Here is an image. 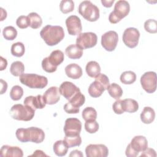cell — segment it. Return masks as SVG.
Returning <instances> with one entry per match:
<instances>
[{
    "label": "cell",
    "mask_w": 157,
    "mask_h": 157,
    "mask_svg": "<svg viewBox=\"0 0 157 157\" xmlns=\"http://www.w3.org/2000/svg\"><path fill=\"white\" fill-rule=\"evenodd\" d=\"M17 139L21 142H32L39 144L45 139L44 131L37 127H29L27 128H18L15 132Z\"/></svg>",
    "instance_id": "cell-1"
},
{
    "label": "cell",
    "mask_w": 157,
    "mask_h": 157,
    "mask_svg": "<svg viewBox=\"0 0 157 157\" xmlns=\"http://www.w3.org/2000/svg\"><path fill=\"white\" fill-rule=\"evenodd\" d=\"M40 37L47 45L53 46L59 43L64 37V32L61 26L50 25L44 26L40 32Z\"/></svg>",
    "instance_id": "cell-2"
},
{
    "label": "cell",
    "mask_w": 157,
    "mask_h": 157,
    "mask_svg": "<svg viewBox=\"0 0 157 157\" xmlns=\"http://www.w3.org/2000/svg\"><path fill=\"white\" fill-rule=\"evenodd\" d=\"M109 83V78L106 75L101 73L99 74L95 77V80L88 87V91L89 94L93 98L101 96L103 92L107 89Z\"/></svg>",
    "instance_id": "cell-3"
},
{
    "label": "cell",
    "mask_w": 157,
    "mask_h": 157,
    "mask_svg": "<svg viewBox=\"0 0 157 157\" xmlns=\"http://www.w3.org/2000/svg\"><path fill=\"white\" fill-rule=\"evenodd\" d=\"M20 82L30 88L42 89L48 84L46 77L36 74H23L20 76Z\"/></svg>",
    "instance_id": "cell-4"
},
{
    "label": "cell",
    "mask_w": 157,
    "mask_h": 157,
    "mask_svg": "<svg viewBox=\"0 0 157 157\" xmlns=\"http://www.w3.org/2000/svg\"><path fill=\"white\" fill-rule=\"evenodd\" d=\"M9 113L12 118L15 120L28 121L33 118L35 110L29 106L17 104L11 107Z\"/></svg>",
    "instance_id": "cell-5"
},
{
    "label": "cell",
    "mask_w": 157,
    "mask_h": 157,
    "mask_svg": "<svg viewBox=\"0 0 157 157\" xmlns=\"http://www.w3.org/2000/svg\"><path fill=\"white\" fill-rule=\"evenodd\" d=\"M78 13L89 21H96L99 18V9L90 1H82L78 9Z\"/></svg>",
    "instance_id": "cell-6"
},
{
    "label": "cell",
    "mask_w": 157,
    "mask_h": 157,
    "mask_svg": "<svg viewBox=\"0 0 157 157\" xmlns=\"http://www.w3.org/2000/svg\"><path fill=\"white\" fill-rule=\"evenodd\" d=\"M130 11V6L128 1L120 0L116 2L113 10L109 16V20L112 24L119 22L122 18L126 17Z\"/></svg>",
    "instance_id": "cell-7"
},
{
    "label": "cell",
    "mask_w": 157,
    "mask_h": 157,
    "mask_svg": "<svg viewBox=\"0 0 157 157\" xmlns=\"http://www.w3.org/2000/svg\"><path fill=\"white\" fill-rule=\"evenodd\" d=\"M98 41L96 34L92 32L80 33L76 38V44L82 50L94 47Z\"/></svg>",
    "instance_id": "cell-8"
},
{
    "label": "cell",
    "mask_w": 157,
    "mask_h": 157,
    "mask_svg": "<svg viewBox=\"0 0 157 157\" xmlns=\"http://www.w3.org/2000/svg\"><path fill=\"white\" fill-rule=\"evenodd\" d=\"M142 88L148 93H153L156 89V74L155 72H145L140 77Z\"/></svg>",
    "instance_id": "cell-9"
},
{
    "label": "cell",
    "mask_w": 157,
    "mask_h": 157,
    "mask_svg": "<svg viewBox=\"0 0 157 157\" xmlns=\"http://www.w3.org/2000/svg\"><path fill=\"white\" fill-rule=\"evenodd\" d=\"M140 37V33L135 28L130 27L126 28L123 34V41L124 44L129 48H132L136 47Z\"/></svg>",
    "instance_id": "cell-10"
},
{
    "label": "cell",
    "mask_w": 157,
    "mask_h": 157,
    "mask_svg": "<svg viewBox=\"0 0 157 157\" xmlns=\"http://www.w3.org/2000/svg\"><path fill=\"white\" fill-rule=\"evenodd\" d=\"M118 41V34L114 31H109L101 36V45L108 52H112L115 49Z\"/></svg>",
    "instance_id": "cell-11"
},
{
    "label": "cell",
    "mask_w": 157,
    "mask_h": 157,
    "mask_svg": "<svg viewBox=\"0 0 157 157\" xmlns=\"http://www.w3.org/2000/svg\"><path fill=\"white\" fill-rule=\"evenodd\" d=\"M63 129L66 136L80 135L82 129V123L76 118H69L65 121Z\"/></svg>",
    "instance_id": "cell-12"
},
{
    "label": "cell",
    "mask_w": 157,
    "mask_h": 157,
    "mask_svg": "<svg viewBox=\"0 0 157 157\" xmlns=\"http://www.w3.org/2000/svg\"><path fill=\"white\" fill-rule=\"evenodd\" d=\"M87 157H106L109 155V149L104 144H90L85 148Z\"/></svg>",
    "instance_id": "cell-13"
},
{
    "label": "cell",
    "mask_w": 157,
    "mask_h": 157,
    "mask_svg": "<svg viewBox=\"0 0 157 157\" xmlns=\"http://www.w3.org/2000/svg\"><path fill=\"white\" fill-rule=\"evenodd\" d=\"M66 25L70 35H78L82 31L81 20L77 15H74L68 17L66 20Z\"/></svg>",
    "instance_id": "cell-14"
},
{
    "label": "cell",
    "mask_w": 157,
    "mask_h": 157,
    "mask_svg": "<svg viewBox=\"0 0 157 157\" xmlns=\"http://www.w3.org/2000/svg\"><path fill=\"white\" fill-rule=\"evenodd\" d=\"M59 91L60 94L68 101L72 99L78 92L80 91L78 87L73 83L68 81L64 82L61 84L59 88Z\"/></svg>",
    "instance_id": "cell-15"
},
{
    "label": "cell",
    "mask_w": 157,
    "mask_h": 157,
    "mask_svg": "<svg viewBox=\"0 0 157 157\" xmlns=\"http://www.w3.org/2000/svg\"><path fill=\"white\" fill-rule=\"evenodd\" d=\"M24 104L29 106L34 110L42 109L45 107L47 104L44 98L40 94H38L36 96H29L24 99Z\"/></svg>",
    "instance_id": "cell-16"
},
{
    "label": "cell",
    "mask_w": 157,
    "mask_h": 157,
    "mask_svg": "<svg viewBox=\"0 0 157 157\" xmlns=\"http://www.w3.org/2000/svg\"><path fill=\"white\" fill-rule=\"evenodd\" d=\"M43 96L47 104H55L60 99V93L59 88L56 86H51L45 91Z\"/></svg>",
    "instance_id": "cell-17"
},
{
    "label": "cell",
    "mask_w": 157,
    "mask_h": 157,
    "mask_svg": "<svg viewBox=\"0 0 157 157\" xmlns=\"http://www.w3.org/2000/svg\"><path fill=\"white\" fill-rule=\"evenodd\" d=\"M0 155L1 157H22L23 156V150L18 147L4 145L1 148Z\"/></svg>",
    "instance_id": "cell-18"
},
{
    "label": "cell",
    "mask_w": 157,
    "mask_h": 157,
    "mask_svg": "<svg viewBox=\"0 0 157 157\" xmlns=\"http://www.w3.org/2000/svg\"><path fill=\"white\" fill-rule=\"evenodd\" d=\"M130 145L136 151L142 152L148 148V141L143 136H136L132 138Z\"/></svg>",
    "instance_id": "cell-19"
},
{
    "label": "cell",
    "mask_w": 157,
    "mask_h": 157,
    "mask_svg": "<svg viewBox=\"0 0 157 157\" xmlns=\"http://www.w3.org/2000/svg\"><path fill=\"white\" fill-rule=\"evenodd\" d=\"M66 75L72 79H78L82 77L83 72L81 67L75 63H71L65 67Z\"/></svg>",
    "instance_id": "cell-20"
},
{
    "label": "cell",
    "mask_w": 157,
    "mask_h": 157,
    "mask_svg": "<svg viewBox=\"0 0 157 157\" xmlns=\"http://www.w3.org/2000/svg\"><path fill=\"white\" fill-rule=\"evenodd\" d=\"M47 58L49 63L53 67L57 68V66L61 64L64 61V55L61 50H55Z\"/></svg>",
    "instance_id": "cell-21"
},
{
    "label": "cell",
    "mask_w": 157,
    "mask_h": 157,
    "mask_svg": "<svg viewBox=\"0 0 157 157\" xmlns=\"http://www.w3.org/2000/svg\"><path fill=\"white\" fill-rule=\"evenodd\" d=\"M65 53L71 59H79L82 56L83 50L77 44H71L66 48Z\"/></svg>",
    "instance_id": "cell-22"
},
{
    "label": "cell",
    "mask_w": 157,
    "mask_h": 157,
    "mask_svg": "<svg viewBox=\"0 0 157 157\" xmlns=\"http://www.w3.org/2000/svg\"><path fill=\"white\" fill-rule=\"evenodd\" d=\"M155 118V112L150 107H145L140 113V120L145 124L151 123Z\"/></svg>",
    "instance_id": "cell-23"
},
{
    "label": "cell",
    "mask_w": 157,
    "mask_h": 157,
    "mask_svg": "<svg viewBox=\"0 0 157 157\" xmlns=\"http://www.w3.org/2000/svg\"><path fill=\"white\" fill-rule=\"evenodd\" d=\"M69 147L64 140L56 141L53 144V151L56 155L58 156H65L67 152Z\"/></svg>",
    "instance_id": "cell-24"
},
{
    "label": "cell",
    "mask_w": 157,
    "mask_h": 157,
    "mask_svg": "<svg viewBox=\"0 0 157 157\" xmlns=\"http://www.w3.org/2000/svg\"><path fill=\"white\" fill-rule=\"evenodd\" d=\"M86 72L88 76L95 78L101 72V67L98 62L95 61H89L85 67Z\"/></svg>",
    "instance_id": "cell-25"
},
{
    "label": "cell",
    "mask_w": 157,
    "mask_h": 157,
    "mask_svg": "<svg viewBox=\"0 0 157 157\" xmlns=\"http://www.w3.org/2000/svg\"><path fill=\"white\" fill-rule=\"evenodd\" d=\"M122 106L124 112L128 113L136 112L139 109V104L137 102L132 99H126L122 100Z\"/></svg>",
    "instance_id": "cell-26"
},
{
    "label": "cell",
    "mask_w": 157,
    "mask_h": 157,
    "mask_svg": "<svg viewBox=\"0 0 157 157\" xmlns=\"http://www.w3.org/2000/svg\"><path fill=\"white\" fill-rule=\"evenodd\" d=\"M107 90L110 96L115 99H119L123 94V90L121 86L115 83L109 85Z\"/></svg>",
    "instance_id": "cell-27"
},
{
    "label": "cell",
    "mask_w": 157,
    "mask_h": 157,
    "mask_svg": "<svg viewBox=\"0 0 157 157\" xmlns=\"http://www.w3.org/2000/svg\"><path fill=\"white\" fill-rule=\"evenodd\" d=\"M24 71L25 66L21 61H16L11 64L10 67V72L15 77L20 76L23 74Z\"/></svg>",
    "instance_id": "cell-28"
},
{
    "label": "cell",
    "mask_w": 157,
    "mask_h": 157,
    "mask_svg": "<svg viewBox=\"0 0 157 157\" xmlns=\"http://www.w3.org/2000/svg\"><path fill=\"white\" fill-rule=\"evenodd\" d=\"M136 80V74L131 71L123 72L120 75V81L125 85L132 84Z\"/></svg>",
    "instance_id": "cell-29"
},
{
    "label": "cell",
    "mask_w": 157,
    "mask_h": 157,
    "mask_svg": "<svg viewBox=\"0 0 157 157\" xmlns=\"http://www.w3.org/2000/svg\"><path fill=\"white\" fill-rule=\"evenodd\" d=\"M30 21V27L33 29H37L41 26L42 20L40 16L36 12H31L28 15Z\"/></svg>",
    "instance_id": "cell-30"
},
{
    "label": "cell",
    "mask_w": 157,
    "mask_h": 157,
    "mask_svg": "<svg viewBox=\"0 0 157 157\" xmlns=\"http://www.w3.org/2000/svg\"><path fill=\"white\" fill-rule=\"evenodd\" d=\"M10 52L13 56L16 57H21L24 55L25 52V45L22 42H15L12 45Z\"/></svg>",
    "instance_id": "cell-31"
},
{
    "label": "cell",
    "mask_w": 157,
    "mask_h": 157,
    "mask_svg": "<svg viewBox=\"0 0 157 157\" xmlns=\"http://www.w3.org/2000/svg\"><path fill=\"white\" fill-rule=\"evenodd\" d=\"M82 116L85 121L96 120L97 118V112L92 107H86L82 111Z\"/></svg>",
    "instance_id": "cell-32"
},
{
    "label": "cell",
    "mask_w": 157,
    "mask_h": 157,
    "mask_svg": "<svg viewBox=\"0 0 157 157\" xmlns=\"http://www.w3.org/2000/svg\"><path fill=\"white\" fill-rule=\"evenodd\" d=\"M2 34L5 39L7 40H13L17 36V31L13 26H8L4 28Z\"/></svg>",
    "instance_id": "cell-33"
},
{
    "label": "cell",
    "mask_w": 157,
    "mask_h": 157,
    "mask_svg": "<svg viewBox=\"0 0 157 157\" xmlns=\"http://www.w3.org/2000/svg\"><path fill=\"white\" fill-rule=\"evenodd\" d=\"M85 102V97L80 91L78 92L72 99L69 101V102L72 106L77 108H79L80 106L83 105Z\"/></svg>",
    "instance_id": "cell-34"
},
{
    "label": "cell",
    "mask_w": 157,
    "mask_h": 157,
    "mask_svg": "<svg viewBox=\"0 0 157 157\" xmlns=\"http://www.w3.org/2000/svg\"><path fill=\"white\" fill-rule=\"evenodd\" d=\"M59 9L63 13L71 12L74 9V2L72 0H63L60 2Z\"/></svg>",
    "instance_id": "cell-35"
},
{
    "label": "cell",
    "mask_w": 157,
    "mask_h": 157,
    "mask_svg": "<svg viewBox=\"0 0 157 157\" xmlns=\"http://www.w3.org/2000/svg\"><path fill=\"white\" fill-rule=\"evenodd\" d=\"M64 140L66 142L69 148H72L76 146H80L82 144V138L80 135L75 136H65Z\"/></svg>",
    "instance_id": "cell-36"
},
{
    "label": "cell",
    "mask_w": 157,
    "mask_h": 157,
    "mask_svg": "<svg viewBox=\"0 0 157 157\" xmlns=\"http://www.w3.org/2000/svg\"><path fill=\"white\" fill-rule=\"evenodd\" d=\"M23 95V90L19 85L13 86L10 91V97L13 101L20 100Z\"/></svg>",
    "instance_id": "cell-37"
},
{
    "label": "cell",
    "mask_w": 157,
    "mask_h": 157,
    "mask_svg": "<svg viewBox=\"0 0 157 157\" xmlns=\"http://www.w3.org/2000/svg\"><path fill=\"white\" fill-rule=\"evenodd\" d=\"M144 28L146 31L155 34L157 32V22L154 19H148L144 23Z\"/></svg>",
    "instance_id": "cell-38"
},
{
    "label": "cell",
    "mask_w": 157,
    "mask_h": 157,
    "mask_svg": "<svg viewBox=\"0 0 157 157\" xmlns=\"http://www.w3.org/2000/svg\"><path fill=\"white\" fill-rule=\"evenodd\" d=\"M85 129L88 133H95L99 129V124L96 120L86 121L85 123Z\"/></svg>",
    "instance_id": "cell-39"
},
{
    "label": "cell",
    "mask_w": 157,
    "mask_h": 157,
    "mask_svg": "<svg viewBox=\"0 0 157 157\" xmlns=\"http://www.w3.org/2000/svg\"><path fill=\"white\" fill-rule=\"evenodd\" d=\"M16 24L19 28L25 29L30 26V21L28 16L21 15L17 19Z\"/></svg>",
    "instance_id": "cell-40"
},
{
    "label": "cell",
    "mask_w": 157,
    "mask_h": 157,
    "mask_svg": "<svg viewBox=\"0 0 157 157\" xmlns=\"http://www.w3.org/2000/svg\"><path fill=\"white\" fill-rule=\"evenodd\" d=\"M42 69L46 71L47 72H48V73H52V72H54L56 71L57 68L56 67H53V66H52L49 62L47 60V58H45L43 59V60L42 61Z\"/></svg>",
    "instance_id": "cell-41"
},
{
    "label": "cell",
    "mask_w": 157,
    "mask_h": 157,
    "mask_svg": "<svg viewBox=\"0 0 157 157\" xmlns=\"http://www.w3.org/2000/svg\"><path fill=\"white\" fill-rule=\"evenodd\" d=\"M112 109L113 112L116 113V114H122L124 112L123 109V106H122V100L117 99L112 105Z\"/></svg>",
    "instance_id": "cell-42"
},
{
    "label": "cell",
    "mask_w": 157,
    "mask_h": 157,
    "mask_svg": "<svg viewBox=\"0 0 157 157\" xmlns=\"http://www.w3.org/2000/svg\"><path fill=\"white\" fill-rule=\"evenodd\" d=\"M64 110L66 113H70V114L77 113L79 112V108H77L72 106L69 102H67L64 105Z\"/></svg>",
    "instance_id": "cell-43"
},
{
    "label": "cell",
    "mask_w": 157,
    "mask_h": 157,
    "mask_svg": "<svg viewBox=\"0 0 157 157\" xmlns=\"http://www.w3.org/2000/svg\"><path fill=\"white\" fill-rule=\"evenodd\" d=\"M125 154L128 157H136L139 155V153L136 151L134 149H132V148L131 147V145L129 144L126 147Z\"/></svg>",
    "instance_id": "cell-44"
},
{
    "label": "cell",
    "mask_w": 157,
    "mask_h": 157,
    "mask_svg": "<svg viewBox=\"0 0 157 157\" xmlns=\"http://www.w3.org/2000/svg\"><path fill=\"white\" fill-rule=\"evenodd\" d=\"M156 156V151L153 148H147L145 150L142 151V153L140 155V157L142 156H154L155 157Z\"/></svg>",
    "instance_id": "cell-45"
},
{
    "label": "cell",
    "mask_w": 157,
    "mask_h": 157,
    "mask_svg": "<svg viewBox=\"0 0 157 157\" xmlns=\"http://www.w3.org/2000/svg\"><path fill=\"white\" fill-rule=\"evenodd\" d=\"M1 94H4L7 88V83L6 81H4L2 79H1Z\"/></svg>",
    "instance_id": "cell-46"
},
{
    "label": "cell",
    "mask_w": 157,
    "mask_h": 157,
    "mask_svg": "<svg viewBox=\"0 0 157 157\" xmlns=\"http://www.w3.org/2000/svg\"><path fill=\"white\" fill-rule=\"evenodd\" d=\"M29 156H48L46 154H45L43 151L40 150H37L33 153V154H32Z\"/></svg>",
    "instance_id": "cell-47"
},
{
    "label": "cell",
    "mask_w": 157,
    "mask_h": 157,
    "mask_svg": "<svg viewBox=\"0 0 157 157\" xmlns=\"http://www.w3.org/2000/svg\"><path fill=\"white\" fill-rule=\"evenodd\" d=\"M0 58H1V69H0V70L3 71L6 68V67L7 66V61L6 59L4 58L2 56H1Z\"/></svg>",
    "instance_id": "cell-48"
},
{
    "label": "cell",
    "mask_w": 157,
    "mask_h": 157,
    "mask_svg": "<svg viewBox=\"0 0 157 157\" xmlns=\"http://www.w3.org/2000/svg\"><path fill=\"white\" fill-rule=\"evenodd\" d=\"M69 156H80L82 157L83 156V154L82 153L81 151L78 150H74L73 151H72L69 155Z\"/></svg>",
    "instance_id": "cell-49"
},
{
    "label": "cell",
    "mask_w": 157,
    "mask_h": 157,
    "mask_svg": "<svg viewBox=\"0 0 157 157\" xmlns=\"http://www.w3.org/2000/svg\"><path fill=\"white\" fill-rule=\"evenodd\" d=\"M113 2H114V0H111V1L102 0L101 1V3L105 7H112V6Z\"/></svg>",
    "instance_id": "cell-50"
}]
</instances>
